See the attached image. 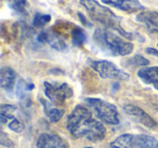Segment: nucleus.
<instances>
[{"instance_id":"nucleus-1","label":"nucleus","mask_w":158,"mask_h":148,"mask_svg":"<svg viewBox=\"0 0 158 148\" xmlns=\"http://www.w3.org/2000/svg\"><path fill=\"white\" fill-rule=\"evenodd\" d=\"M68 132L76 138H85L91 142H99L105 137V128L100 121L93 118L88 108L76 106L67 118L66 124Z\"/></svg>"},{"instance_id":"nucleus-2","label":"nucleus","mask_w":158,"mask_h":148,"mask_svg":"<svg viewBox=\"0 0 158 148\" xmlns=\"http://www.w3.org/2000/svg\"><path fill=\"white\" fill-rule=\"evenodd\" d=\"M93 42L101 51L113 56H125L133 51L132 42L125 40L108 28H98L93 34Z\"/></svg>"},{"instance_id":"nucleus-3","label":"nucleus","mask_w":158,"mask_h":148,"mask_svg":"<svg viewBox=\"0 0 158 148\" xmlns=\"http://www.w3.org/2000/svg\"><path fill=\"white\" fill-rule=\"evenodd\" d=\"M79 1H80V5L87 10V12L93 21L101 23L106 28L118 31L123 37L127 38V39H131L133 37L132 34L127 33L120 26V18L115 13H113L108 8L100 5L95 0H79Z\"/></svg>"},{"instance_id":"nucleus-4","label":"nucleus","mask_w":158,"mask_h":148,"mask_svg":"<svg viewBox=\"0 0 158 148\" xmlns=\"http://www.w3.org/2000/svg\"><path fill=\"white\" fill-rule=\"evenodd\" d=\"M86 102L94 110L98 118H100L103 122L107 124L119 123L118 111L115 105L100 98H87Z\"/></svg>"},{"instance_id":"nucleus-5","label":"nucleus","mask_w":158,"mask_h":148,"mask_svg":"<svg viewBox=\"0 0 158 148\" xmlns=\"http://www.w3.org/2000/svg\"><path fill=\"white\" fill-rule=\"evenodd\" d=\"M44 94L50 100L52 104L61 106L67 98L73 96V90L67 83H56V82H46L44 83Z\"/></svg>"},{"instance_id":"nucleus-6","label":"nucleus","mask_w":158,"mask_h":148,"mask_svg":"<svg viewBox=\"0 0 158 148\" xmlns=\"http://www.w3.org/2000/svg\"><path fill=\"white\" fill-rule=\"evenodd\" d=\"M91 67L103 79H115V80H128L129 75L119 69L115 64L108 61H93L90 63Z\"/></svg>"},{"instance_id":"nucleus-7","label":"nucleus","mask_w":158,"mask_h":148,"mask_svg":"<svg viewBox=\"0 0 158 148\" xmlns=\"http://www.w3.org/2000/svg\"><path fill=\"white\" fill-rule=\"evenodd\" d=\"M123 110L126 111L128 116H130L131 118H133L136 122H139L142 125L146 126L149 129H155L157 126L156 121L148 115L147 113H145L142 108L134 105H126L123 107Z\"/></svg>"},{"instance_id":"nucleus-8","label":"nucleus","mask_w":158,"mask_h":148,"mask_svg":"<svg viewBox=\"0 0 158 148\" xmlns=\"http://www.w3.org/2000/svg\"><path fill=\"white\" fill-rule=\"evenodd\" d=\"M37 148H69L64 138L54 133H42L38 137Z\"/></svg>"},{"instance_id":"nucleus-9","label":"nucleus","mask_w":158,"mask_h":148,"mask_svg":"<svg viewBox=\"0 0 158 148\" xmlns=\"http://www.w3.org/2000/svg\"><path fill=\"white\" fill-rule=\"evenodd\" d=\"M37 40L41 43H48L51 48L57 51H65L67 49V44L57 34L51 31H44L38 35Z\"/></svg>"},{"instance_id":"nucleus-10","label":"nucleus","mask_w":158,"mask_h":148,"mask_svg":"<svg viewBox=\"0 0 158 148\" xmlns=\"http://www.w3.org/2000/svg\"><path fill=\"white\" fill-rule=\"evenodd\" d=\"M105 5L113 6L114 8L126 12H136L144 10V6L139 0H102Z\"/></svg>"},{"instance_id":"nucleus-11","label":"nucleus","mask_w":158,"mask_h":148,"mask_svg":"<svg viewBox=\"0 0 158 148\" xmlns=\"http://www.w3.org/2000/svg\"><path fill=\"white\" fill-rule=\"evenodd\" d=\"M136 21L151 33L158 34V12L145 11L136 15Z\"/></svg>"},{"instance_id":"nucleus-12","label":"nucleus","mask_w":158,"mask_h":148,"mask_svg":"<svg viewBox=\"0 0 158 148\" xmlns=\"http://www.w3.org/2000/svg\"><path fill=\"white\" fill-rule=\"evenodd\" d=\"M16 83V72L11 67H2L0 72V85L6 91H12Z\"/></svg>"},{"instance_id":"nucleus-13","label":"nucleus","mask_w":158,"mask_h":148,"mask_svg":"<svg viewBox=\"0 0 158 148\" xmlns=\"http://www.w3.org/2000/svg\"><path fill=\"white\" fill-rule=\"evenodd\" d=\"M138 77L146 84L158 90V67H144L138 72Z\"/></svg>"},{"instance_id":"nucleus-14","label":"nucleus","mask_w":158,"mask_h":148,"mask_svg":"<svg viewBox=\"0 0 158 148\" xmlns=\"http://www.w3.org/2000/svg\"><path fill=\"white\" fill-rule=\"evenodd\" d=\"M40 103L42 104V107H44V113L47 115V117L49 118L51 122H57L64 115V110L61 108H57V107H54L53 104H51V102H48L47 100H40Z\"/></svg>"},{"instance_id":"nucleus-15","label":"nucleus","mask_w":158,"mask_h":148,"mask_svg":"<svg viewBox=\"0 0 158 148\" xmlns=\"http://www.w3.org/2000/svg\"><path fill=\"white\" fill-rule=\"evenodd\" d=\"M19 113H20L19 108L16 106H14V105H1V107H0V120H1V123H7V122L13 120L14 118H19Z\"/></svg>"},{"instance_id":"nucleus-16","label":"nucleus","mask_w":158,"mask_h":148,"mask_svg":"<svg viewBox=\"0 0 158 148\" xmlns=\"http://www.w3.org/2000/svg\"><path fill=\"white\" fill-rule=\"evenodd\" d=\"M134 148H158V139L145 134L138 135L134 137Z\"/></svg>"},{"instance_id":"nucleus-17","label":"nucleus","mask_w":158,"mask_h":148,"mask_svg":"<svg viewBox=\"0 0 158 148\" xmlns=\"http://www.w3.org/2000/svg\"><path fill=\"white\" fill-rule=\"evenodd\" d=\"M110 148H134V136L131 134H123L118 136L113 143Z\"/></svg>"},{"instance_id":"nucleus-18","label":"nucleus","mask_w":158,"mask_h":148,"mask_svg":"<svg viewBox=\"0 0 158 148\" xmlns=\"http://www.w3.org/2000/svg\"><path fill=\"white\" fill-rule=\"evenodd\" d=\"M9 7L18 13L25 14L27 13L26 9L28 8V2L27 0H10Z\"/></svg>"},{"instance_id":"nucleus-19","label":"nucleus","mask_w":158,"mask_h":148,"mask_svg":"<svg viewBox=\"0 0 158 148\" xmlns=\"http://www.w3.org/2000/svg\"><path fill=\"white\" fill-rule=\"evenodd\" d=\"M31 89H34L33 83H27L23 79H19L18 83H16V95L23 97L26 94V92L31 91Z\"/></svg>"},{"instance_id":"nucleus-20","label":"nucleus","mask_w":158,"mask_h":148,"mask_svg":"<svg viewBox=\"0 0 158 148\" xmlns=\"http://www.w3.org/2000/svg\"><path fill=\"white\" fill-rule=\"evenodd\" d=\"M51 21V16L49 14H42V13H36L34 16L33 24L35 27L40 28V27H44L46 24H48Z\"/></svg>"},{"instance_id":"nucleus-21","label":"nucleus","mask_w":158,"mask_h":148,"mask_svg":"<svg viewBox=\"0 0 158 148\" xmlns=\"http://www.w3.org/2000/svg\"><path fill=\"white\" fill-rule=\"evenodd\" d=\"M72 37H73V41L76 44H82L86 42L87 40V36L85 34V31L81 28H75L72 31Z\"/></svg>"},{"instance_id":"nucleus-22","label":"nucleus","mask_w":158,"mask_h":148,"mask_svg":"<svg viewBox=\"0 0 158 148\" xmlns=\"http://www.w3.org/2000/svg\"><path fill=\"white\" fill-rule=\"evenodd\" d=\"M127 63L129 64L130 66H147L149 64V61L145 57H143L142 55H134L133 57H131L130 60H128Z\"/></svg>"},{"instance_id":"nucleus-23","label":"nucleus","mask_w":158,"mask_h":148,"mask_svg":"<svg viewBox=\"0 0 158 148\" xmlns=\"http://www.w3.org/2000/svg\"><path fill=\"white\" fill-rule=\"evenodd\" d=\"M8 126H9L10 130H12L13 132H22L23 130H24V123H23V121L20 119V118H14L13 120H11V121L8 123Z\"/></svg>"},{"instance_id":"nucleus-24","label":"nucleus","mask_w":158,"mask_h":148,"mask_svg":"<svg viewBox=\"0 0 158 148\" xmlns=\"http://www.w3.org/2000/svg\"><path fill=\"white\" fill-rule=\"evenodd\" d=\"M0 142H1V145L5 146L7 148H13V142L9 138L7 134L5 132H1V138H0Z\"/></svg>"},{"instance_id":"nucleus-25","label":"nucleus","mask_w":158,"mask_h":148,"mask_svg":"<svg viewBox=\"0 0 158 148\" xmlns=\"http://www.w3.org/2000/svg\"><path fill=\"white\" fill-rule=\"evenodd\" d=\"M146 53L152 54V55H155V56L158 57V51L156 50V49H154V48H147L146 49Z\"/></svg>"},{"instance_id":"nucleus-26","label":"nucleus","mask_w":158,"mask_h":148,"mask_svg":"<svg viewBox=\"0 0 158 148\" xmlns=\"http://www.w3.org/2000/svg\"><path fill=\"white\" fill-rule=\"evenodd\" d=\"M78 16H79V18H80V20H81V22L84 23L85 25H88V26H91V25L88 23V21H87L86 18H85V16L82 15V13H78Z\"/></svg>"},{"instance_id":"nucleus-27","label":"nucleus","mask_w":158,"mask_h":148,"mask_svg":"<svg viewBox=\"0 0 158 148\" xmlns=\"http://www.w3.org/2000/svg\"><path fill=\"white\" fill-rule=\"evenodd\" d=\"M86 148H92V147H86Z\"/></svg>"}]
</instances>
